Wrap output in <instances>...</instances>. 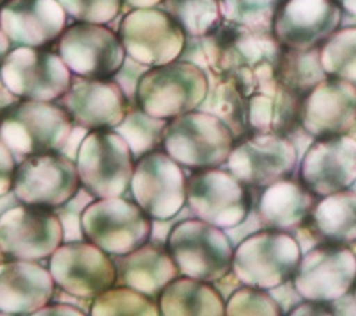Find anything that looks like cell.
Segmentation results:
<instances>
[{"label":"cell","mask_w":356,"mask_h":316,"mask_svg":"<svg viewBox=\"0 0 356 316\" xmlns=\"http://www.w3.org/2000/svg\"><path fill=\"white\" fill-rule=\"evenodd\" d=\"M342 12L356 16V0H335Z\"/></svg>","instance_id":"25"},{"label":"cell","mask_w":356,"mask_h":316,"mask_svg":"<svg viewBox=\"0 0 356 316\" xmlns=\"http://www.w3.org/2000/svg\"><path fill=\"white\" fill-rule=\"evenodd\" d=\"M120 35L133 59L141 63L175 60L186 47V33L167 12H133L126 16Z\"/></svg>","instance_id":"15"},{"label":"cell","mask_w":356,"mask_h":316,"mask_svg":"<svg viewBox=\"0 0 356 316\" xmlns=\"http://www.w3.org/2000/svg\"><path fill=\"white\" fill-rule=\"evenodd\" d=\"M319 59L328 77L356 83V26L335 32L319 47Z\"/></svg>","instance_id":"22"},{"label":"cell","mask_w":356,"mask_h":316,"mask_svg":"<svg viewBox=\"0 0 356 316\" xmlns=\"http://www.w3.org/2000/svg\"><path fill=\"white\" fill-rule=\"evenodd\" d=\"M136 160L123 137L113 128L93 130L81 140L79 177L96 198L126 197Z\"/></svg>","instance_id":"2"},{"label":"cell","mask_w":356,"mask_h":316,"mask_svg":"<svg viewBox=\"0 0 356 316\" xmlns=\"http://www.w3.org/2000/svg\"><path fill=\"white\" fill-rule=\"evenodd\" d=\"M316 140L304 160L301 183L319 198L345 191L356 180V141L345 135Z\"/></svg>","instance_id":"16"},{"label":"cell","mask_w":356,"mask_h":316,"mask_svg":"<svg viewBox=\"0 0 356 316\" xmlns=\"http://www.w3.org/2000/svg\"><path fill=\"white\" fill-rule=\"evenodd\" d=\"M342 10L335 0H281L273 33L284 49H319L339 27Z\"/></svg>","instance_id":"9"},{"label":"cell","mask_w":356,"mask_h":316,"mask_svg":"<svg viewBox=\"0 0 356 316\" xmlns=\"http://www.w3.org/2000/svg\"><path fill=\"white\" fill-rule=\"evenodd\" d=\"M281 0H218L221 16L227 23L254 32L273 31V22Z\"/></svg>","instance_id":"23"},{"label":"cell","mask_w":356,"mask_h":316,"mask_svg":"<svg viewBox=\"0 0 356 316\" xmlns=\"http://www.w3.org/2000/svg\"><path fill=\"white\" fill-rule=\"evenodd\" d=\"M165 248L178 272L191 279L214 281L232 268L234 252L224 233L201 221H178L170 231Z\"/></svg>","instance_id":"4"},{"label":"cell","mask_w":356,"mask_h":316,"mask_svg":"<svg viewBox=\"0 0 356 316\" xmlns=\"http://www.w3.org/2000/svg\"><path fill=\"white\" fill-rule=\"evenodd\" d=\"M209 92L205 73L190 62L147 70L137 84L136 103L156 119H175L197 108Z\"/></svg>","instance_id":"3"},{"label":"cell","mask_w":356,"mask_h":316,"mask_svg":"<svg viewBox=\"0 0 356 316\" xmlns=\"http://www.w3.org/2000/svg\"><path fill=\"white\" fill-rule=\"evenodd\" d=\"M164 5L190 38H205L222 23L218 0H164Z\"/></svg>","instance_id":"21"},{"label":"cell","mask_w":356,"mask_h":316,"mask_svg":"<svg viewBox=\"0 0 356 316\" xmlns=\"http://www.w3.org/2000/svg\"><path fill=\"white\" fill-rule=\"evenodd\" d=\"M165 135L186 140L187 150L177 156L174 161L195 169L211 168L221 164L231 154L235 137L229 127L217 116L210 114H183L165 126Z\"/></svg>","instance_id":"17"},{"label":"cell","mask_w":356,"mask_h":316,"mask_svg":"<svg viewBox=\"0 0 356 316\" xmlns=\"http://www.w3.org/2000/svg\"><path fill=\"white\" fill-rule=\"evenodd\" d=\"M79 171L62 153H46V177L33 157L24 158L16 168L12 191L20 203L54 211L66 204L80 190Z\"/></svg>","instance_id":"11"},{"label":"cell","mask_w":356,"mask_h":316,"mask_svg":"<svg viewBox=\"0 0 356 316\" xmlns=\"http://www.w3.org/2000/svg\"><path fill=\"white\" fill-rule=\"evenodd\" d=\"M74 128L58 103L17 101L0 111V138L15 157L63 153Z\"/></svg>","instance_id":"1"},{"label":"cell","mask_w":356,"mask_h":316,"mask_svg":"<svg viewBox=\"0 0 356 316\" xmlns=\"http://www.w3.org/2000/svg\"><path fill=\"white\" fill-rule=\"evenodd\" d=\"M301 263L298 245L284 231L265 229L247 240L235 255L238 278L251 288H273L293 278Z\"/></svg>","instance_id":"6"},{"label":"cell","mask_w":356,"mask_h":316,"mask_svg":"<svg viewBox=\"0 0 356 316\" xmlns=\"http://www.w3.org/2000/svg\"><path fill=\"white\" fill-rule=\"evenodd\" d=\"M228 158L235 178L262 190L286 180L295 167V150L282 134H247L235 141Z\"/></svg>","instance_id":"8"},{"label":"cell","mask_w":356,"mask_h":316,"mask_svg":"<svg viewBox=\"0 0 356 316\" xmlns=\"http://www.w3.org/2000/svg\"><path fill=\"white\" fill-rule=\"evenodd\" d=\"M2 78L16 96L57 100L66 93L73 77L51 49L23 46L3 60Z\"/></svg>","instance_id":"7"},{"label":"cell","mask_w":356,"mask_h":316,"mask_svg":"<svg viewBox=\"0 0 356 316\" xmlns=\"http://www.w3.org/2000/svg\"><path fill=\"white\" fill-rule=\"evenodd\" d=\"M76 126L86 130L115 128L127 116L131 104L114 80L81 78L74 80L66 93L57 99Z\"/></svg>","instance_id":"12"},{"label":"cell","mask_w":356,"mask_h":316,"mask_svg":"<svg viewBox=\"0 0 356 316\" xmlns=\"http://www.w3.org/2000/svg\"><path fill=\"white\" fill-rule=\"evenodd\" d=\"M355 123V83L326 77L302 97L300 124L316 138L343 135Z\"/></svg>","instance_id":"14"},{"label":"cell","mask_w":356,"mask_h":316,"mask_svg":"<svg viewBox=\"0 0 356 316\" xmlns=\"http://www.w3.org/2000/svg\"><path fill=\"white\" fill-rule=\"evenodd\" d=\"M63 27L65 12L54 0H5L0 5V28L24 47L51 46Z\"/></svg>","instance_id":"18"},{"label":"cell","mask_w":356,"mask_h":316,"mask_svg":"<svg viewBox=\"0 0 356 316\" xmlns=\"http://www.w3.org/2000/svg\"><path fill=\"white\" fill-rule=\"evenodd\" d=\"M72 69L86 78H111L124 63V49L103 24L77 23L49 47Z\"/></svg>","instance_id":"5"},{"label":"cell","mask_w":356,"mask_h":316,"mask_svg":"<svg viewBox=\"0 0 356 316\" xmlns=\"http://www.w3.org/2000/svg\"><path fill=\"white\" fill-rule=\"evenodd\" d=\"M316 195L302 183L278 181L264 188L259 215L264 224L278 231L304 226L316 204Z\"/></svg>","instance_id":"19"},{"label":"cell","mask_w":356,"mask_h":316,"mask_svg":"<svg viewBox=\"0 0 356 316\" xmlns=\"http://www.w3.org/2000/svg\"><path fill=\"white\" fill-rule=\"evenodd\" d=\"M127 3L134 6H153L160 3V0H127Z\"/></svg>","instance_id":"26"},{"label":"cell","mask_w":356,"mask_h":316,"mask_svg":"<svg viewBox=\"0 0 356 316\" xmlns=\"http://www.w3.org/2000/svg\"><path fill=\"white\" fill-rule=\"evenodd\" d=\"M187 201L200 219L218 226L240 224L251 207L245 184L231 172L211 168L195 169L188 177Z\"/></svg>","instance_id":"10"},{"label":"cell","mask_w":356,"mask_h":316,"mask_svg":"<svg viewBox=\"0 0 356 316\" xmlns=\"http://www.w3.org/2000/svg\"><path fill=\"white\" fill-rule=\"evenodd\" d=\"M120 2L122 0H58L69 15L96 24L113 20L120 10Z\"/></svg>","instance_id":"24"},{"label":"cell","mask_w":356,"mask_h":316,"mask_svg":"<svg viewBox=\"0 0 356 316\" xmlns=\"http://www.w3.org/2000/svg\"><path fill=\"white\" fill-rule=\"evenodd\" d=\"M316 203L307 226L325 245L346 247L356 240V195L341 191L322 197Z\"/></svg>","instance_id":"20"},{"label":"cell","mask_w":356,"mask_h":316,"mask_svg":"<svg viewBox=\"0 0 356 316\" xmlns=\"http://www.w3.org/2000/svg\"><path fill=\"white\" fill-rule=\"evenodd\" d=\"M293 279L298 292L311 302L335 301L355 288L356 260L345 247L322 244L300 263Z\"/></svg>","instance_id":"13"},{"label":"cell","mask_w":356,"mask_h":316,"mask_svg":"<svg viewBox=\"0 0 356 316\" xmlns=\"http://www.w3.org/2000/svg\"><path fill=\"white\" fill-rule=\"evenodd\" d=\"M353 290H355V295H356V283H355V288Z\"/></svg>","instance_id":"27"}]
</instances>
